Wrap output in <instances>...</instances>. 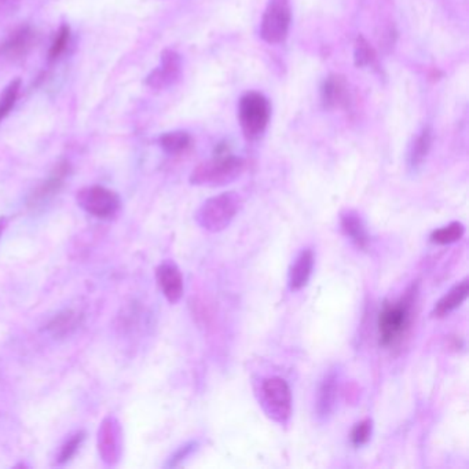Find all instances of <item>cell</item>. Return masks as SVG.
Wrapping results in <instances>:
<instances>
[{
    "label": "cell",
    "instance_id": "obj_1",
    "mask_svg": "<svg viewBox=\"0 0 469 469\" xmlns=\"http://www.w3.org/2000/svg\"><path fill=\"white\" fill-rule=\"evenodd\" d=\"M245 163L241 157L230 153L215 154L211 160L203 162L197 165L191 175L190 183L194 186L219 188L226 186L242 174Z\"/></svg>",
    "mask_w": 469,
    "mask_h": 469
},
{
    "label": "cell",
    "instance_id": "obj_2",
    "mask_svg": "<svg viewBox=\"0 0 469 469\" xmlns=\"http://www.w3.org/2000/svg\"><path fill=\"white\" fill-rule=\"evenodd\" d=\"M242 207L241 197L234 191L220 193L208 198L196 213L197 223L207 232L219 233L227 229Z\"/></svg>",
    "mask_w": 469,
    "mask_h": 469
},
{
    "label": "cell",
    "instance_id": "obj_3",
    "mask_svg": "<svg viewBox=\"0 0 469 469\" xmlns=\"http://www.w3.org/2000/svg\"><path fill=\"white\" fill-rule=\"evenodd\" d=\"M271 118L270 101L260 93L249 91L241 96L238 105V118L244 137L248 141L260 138Z\"/></svg>",
    "mask_w": 469,
    "mask_h": 469
},
{
    "label": "cell",
    "instance_id": "obj_4",
    "mask_svg": "<svg viewBox=\"0 0 469 469\" xmlns=\"http://www.w3.org/2000/svg\"><path fill=\"white\" fill-rule=\"evenodd\" d=\"M413 292H409L397 303L384 305L378 317V334L380 343L384 347L397 344L405 336L412 321Z\"/></svg>",
    "mask_w": 469,
    "mask_h": 469
},
{
    "label": "cell",
    "instance_id": "obj_5",
    "mask_svg": "<svg viewBox=\"0 0 469 469\" xmlns=\"http://www.w3.org/2000/svg\"><path fill=\"white\" fill-rule=\"evenodd\" d=\"M260 405L266 414L278 424H286L292 416V392L281 377H267L260 384Z\"/></svg>",
    "mask_w": 469,
    "mask_h": 469
},
{
    "label": "cell",
    "instance_id": "obj_6",
    "mask_svg": "<svg viewBox=\"0 0 469 469\" xmlns=\"http://www.w3.org/2000/svg\"><path fill=\"white\" fill-rule=\"evenodd\" d=\"M290 23V0H269L260 21V38L269 45H280L288 38Z\"/></svg>",
    "mask_w": 469,
    "mask_h": 469
},
{
    "label": "cell",
    "instance_id": "obj_7",
    "mask_svg": "<svg viewBox=\"0 0 469 469\" xmlns=\"http://www.w3.org/2000/svg\"><path fill=\"white\" fill-rule=\"evenodd\" d=\"M76 201L90 215L96 217H111L120 208V197L118 193L103 186H87L77 191Z\"/></svg>",
    "mask_w": 469,
    "mask_h": 469
},
{
    "label": "cell",
    "instance_id": "obj_8",
    "mask_svg": "<svg viewBox=\"0 0 469 469\" xmlns=\"http://www.w3.org/2000/svg\"><path fill=\"white\" fill-rule=\"evenodd\" d=\"M182 74V58L181 55L166 48L162 52V61L146 77V86L153 90H165L174 86Z\"/></svg>",
    "mask_w": 469,
    "mask_h": 469
},
{
    "label": "cell",
    "instance_id": "obj_9",
    "mask_svg": "<svg viewBox=\"0 0 469 469\" xmlns=\"http://www.w3.org/2000/svg\"><path fill=\"white\" fill-rule=\"evenodd\" d=\"M340 377L336 369H330L320 383L317 400H315V412L320 422H328L333 416L337 398H339V387Z\"/></svg>",
    "mask_w": 469,
    "mask_h": 469
},
{
    "label": "cell",
    "instance_id": "obj_10",
    "mask_svg": "<svg viewBox=\"0 0 469 469\" xmlns=\"http://www.w3.org/2000/svg\"><path fill=\"white\" fill-rule=\"evenodd\" d=\"M351 99L350 86L344 76L329 74L321 87V101L325 109L347 108Z\"/></svg>",
    "mask_w": 469,
    "mask_h": 469
},
{
    "label": "cell",
    "instance_id": "obj_11",
    "mask_svg": "<svg viewBox=\"0 0 469 469\" xmlns=\"http://www.w3.org/2000/svg\"><path fill=\"white\" fill-rule=\"evenodd\" d=\"M156 277L165 299L172 305L178 303L182 299L185 290L183 277L179 267L175 263L164 261L157 267Z\"/></svg>",
    "mask_w": 469,
    "mask_h": 469
},
{
    "label": "cell",
    "instance_id": "obj_12",
    "mask_svg": "<svg viewBox=\"0 0 469 469\" xmlns=\"http://www.w3.org/2000/svg\"><path fill=\"white\" fill-rule=\"evenodd\" d=\"M120 436L118 422L113 417L105 419L98 434V448L108 464H115L120 457Z\"/></svg>",
    "mask_w": 469,
    "mask_h": 469
},
{
    "label": "cell",
    "instance_id": "obj_13",
    "mask_svg": "<svg viewBox=\"0 0 469 469\" xmlns=\"http://www.w3.org/2000/svg\"><path fill=\"white\" fill-rule=\"evenodd\" d=\"M312 270H314V252L312 249L305 248L290 264L288 274L289 289L292 292H298L303 289L311 278Z\"/></svg>",
    "mask_w": 469,
    "mask_h": 469
},
{
    "label": "cell",
    "instance_id": "obj_14",
    "mask_svg": "<svg viewBox=\"0 0 469 469\" xmlns=\"http://www.w3.org/2000/svg\"><path fill=\"white\" fill-rule=\"evenodd\" d=\"M340 226L343 233L351 239L352 244L359 249H366L369 247L371 237L366 225L361 215L356 211L347 210L340 215Z\"/></svg>",
    "mask_w": 469,
    "mask_h": 469
},
{
    "label": "cell",
    "instance_id": "obj_15",
    "mask_svg": "<svg viewBox=\"0 0 469 469\" xmlns=\"http://www.w3.org/2000/svg\"><path fill=\"white\" fill-rule=\"evenodd\" d=\"M69 174H71V164L68 162H62L57 165L47 181H45L30 196V205L35 207L40 203H45L50 197L57 194L60 188H62L64 181Z\"/></svg>",
    "mask_w": 469,
    "mask_h": 469
},
{
    "label": "cell",
    "instance_id": "obj_16",
    "mask_svg": "<svg viewBox=\"0 0 469 469\" xmlns=\"http://www.w3.org/2000/svg\"><path fill=\"white\" fill-rule=\"evenodd\" d=\"M469 295V280L465 278L458 283H456L445 296L441 298V300L435 305L432 310L434 318H445L450 312L457 310L463 305Z\"/></svg>",
    "mask_w": 469,
    "mask_h": 469
},
{
    "label": "cell",
    "instance_id": "obj_17",
    "mask_svg": "<svg viewBox=\"0 0 469 469\" xmlns=\"http://www.w3.org/2000/svg\"><path fill=\"white\" fill-rule=\"evenodd\" d=\"M432 130L429 127H424L412 142L407 156V163L412 171H417L425 163L432 147Z\"/></svg>",
    "mask_w": 469,
    "mask_h": 469
},
{
    "label": "cell",
    "instance_id": "obj_18",
    "mask_svg": "<svg viewBox=\"0 0 469 469\" xmlns=\"http://www.w3.org/2000/svg\"><path fill=\"white\" fill-rule=\"evenodd\" d=\"M35 38V32L30 26H21L3 43L1 51L9 57H18L26 54L28 50L32 47Z\"/></svg>",
    "mask_w": 469,
    "mask_h": 469
},
{
    "label": "cell",
    "instance_id": "obj_19",
    "mask_svg": "<svg viewBox=\"0 0 469 469\" xmlns=\"http://www.w3.org/2000/svg\"><path fill=\"white\" fill-rule=\"evenodd\" d=\"M159 145L166 154H181L191 146V137L186 131H169L159 138Z\"/></svg>",
    "mask_w": 469,
    "mask_h": 469
},
{
    "label": "cell",
    "instance_id": "obj_20",
    "mask_svg": "<svg viewBox=\"0 0 469 469\" xmlns=\"http://www.w3.org/2000/svg\"><path fill=\"white\" fill-rule=\"evenodd\" d=\"M21 87L23 80L20 77H16L0 93V124L13 112L21 93Z\"/></svg>",
    "mask_w": 469,
    "mask_h": 469
},
{
    "label": "cell",
    "instance_id": "obj_21",
    "mask_svg": "<svg viewBox=\"0 0 469 469\" xmlns=\"http://www.w3.org/2000/svg\"><path fill=\"white\" fill-rule=\"evenodd\" d=\"M71 38L72 30L69 24H61L48 50L47 57L50 64L57 62L65 54V51L69 47Z\"/></svg>",
    "mask_w": 469,
    "mask_h": 469
},
{
    "label": "cell",
    "instance_id": "obj_22",
    "mask_svg": "<svg viewBox=\"0 0 469 469\" xmlns=\"http://www.w3.org/2000/svg\"><path fill=\"white\" fill-rule=\"evenodd\" d=\"M464 234H465V226L461 222H451L445 227L432 232L429 239L436 245H448L460 241Z\"/></svg>",
    "mask_w": 469,
    "mask_h": 469
},
{
    "label": "cell",
    "instance_id": "obj_23",
    "mask_svg": "<svg viewBox=\"0 0 469 469\" xmlns=\"http://www.w3.org/2000/svg\"><path fill=\"white\" fill-rule=\"evenodd\" d=\"M377 62V55L369 42L359 35L354 43V64L356 68H368L375 67Z\"/></svg>",
    "mask_w": 469,
    "mask_h": 469
},
{
    "label": "cell",
    "instance_id": "obj_24",
    "mask_svg": "<svg viewBox=\"0 0 469 469\" xmlns=\"http://www.w3.org/2000/svg\"><path fill=\"white\" fill-rule=\"evenodd\" d=\"M372 432H373V422L371 419H365L355 424L351 431L352 445L355 447L366 445L372 438Z\"/></svg>",
    "mask_w": 469,
    "mask_h": 469
},
{
    "label": "cell",
    "instance_id": "obj_25",
    "mask_svg": "<svg viewBox=\"0 0 469 469\" xmlns=\"http://www.w3.org/2000/svg\"><path fill=\"white\" fill-rule=\"evenodd\" d=\"M74 327H76V314L72 311H65L52 320V322L48 325V329L54 333V336H60L68 333Z\"/></svg>",
    "mask_w": 469,
    "mask_h": 469
},
{
    "label": "cell",
    "instance_id": "obj_26",
    "mask_svg": "<svg viewBox=\"0 0 469 469\" xmlns=\"http://www.w3.org/2000/svg\"><path fill=\"white\" fill-rule=\"evenodd\" d=\"M84 441V434L79 432L74 436H72L71 439L61 447L60 456H58V464H65L71 460L72 457L74 456V453L77 451L79 446L81 445V442Z\"/></svg>",
    "mask_w": 469,
    "mask_h": 469
},
{
    "label": "cell",
    "instance_id": "obj_27",
    "mask_svg": "<svg viewBox=\"0 0 469 469\" xmlns=\"http://www.w3.org/2000/svg\"><path fill=\"white\" fill-rule=\"evenodd\" d=\"M197 446H198L197 442H188L186 445L179 447L176 450V453L169 458V463L166 464V467H178V465H181V463L188 458V456L197 448Z\"/></svg>",
    "mask_w": 469,
    "mask_h": 469
},
{
    "label": "cell",
    "instance_id": "obj_28",
    "mask_svg": "<svg viewBox=\"0 0 469 469\" xmlns=\"http://www.w3.org/2000/svg\"><path fill=\"white\" fill-rule=\"evenodd\" d=\"M20 0H0V11L6 9H14L16 4H18Z\"/></svg>",
    "mask_w": 469,
    "mask_h": 469
},
{
    "label": "cell",
    "instance_id": "obj_29",
    "mask_svg": "<svg viewBox=\"0 0 469 469\" xmlns=\"http://www.w3.org/2000/svg\"><path fill=\"white\" fill-rule=\"evenodd\" d=\"M7 225H9V219L6 216H0V238L4 233V230L7 229Z\"/></svg>",
    "mask_w": 469,
    "mask_h": 469
}]
</instances>
